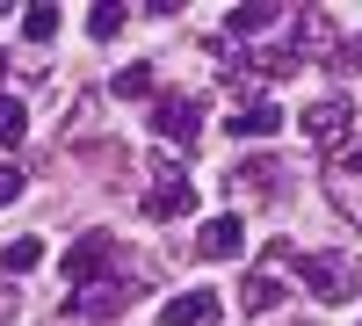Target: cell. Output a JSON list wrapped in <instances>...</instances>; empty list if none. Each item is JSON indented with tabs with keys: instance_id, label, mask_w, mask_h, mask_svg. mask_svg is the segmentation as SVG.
Wrapping results in <instances>:
<instances>
[{
	"instance_id": "1",
	"label": "cell",
	"mask_w": 362,
	"mask_h": 326,
	"mask_svg": "<svg viewBox=\"0 0 362 326\" xmlns=\"http://www.w3.org/2000/svg\"><path fill=\"white\" fill-rule=\"evenodd\" d=\"M283 269H297V283L312 290L319 305H348L355 290H362V269H355V254L348 247H319V254H290Z\"/></svg>"
},
{
	"instance_id": "2",
	"label": "cell",
	"mask_w": 362,
	"mask_h": 326,
	"mask_svg": "<svg viewBox=\"0 0 362 326\" xmlns=\"http://www.w3.org/2000/svg\"><path fill=\"white\" fill-rule=\"evenodd\" d=\"M196 211V182H189V174H181L167 153H153V189H145V218H189Z\"/></svg>"
},
{
	"instance_id": "3",
	"label": "cell",
	"mask_w": 362,
	"mask_h": 326,
	"mask_svg": "<svg viewBox=\"0 0 362 326\" xmlns=\"http://www.w3.org/2000/svg\"><path fill=\"white\" fill-rule=\"evenodd\" d=\"M283 44H290V58H297V66H312V58H334V51H341V22L326 15V8H297Z\"/></svg>"
},
{
	"instance_id": "4",
	"label": "cell",
	"mask_w": 362,
	"mask_h": 326,
	"mask_svg": "<svg viewBox=\"0 0 362 326\" xmlns=\"http://www.w3.org/2000/svg\"><path fill=\"white\" fill-rule=\"evenodd\" d=\"M196 131H203V102H196V95H160V102H153V138H160V145L189 153Z\"/></svg>"
},
{
	"instance_id": "5",
	"label": "cell",
	"mask_w": 362,
	"mask_h": 326,
	"mask_svg": "<svg viewBox=\"0 0 362 326\" xmlns=\"http://www.w3.org/2000/svg\"><path fill=\"white\" fill-rule=\"evenodd\" d=\"M348 131H355V102H348V95H326V102L305 109V138L319 145V153H341Z\"/></svg>"
},
{
	"instance_id": "6",
	"label": "cell",
	"mask_w": 362,
	"mask_h": 326,
	"mask_svg": "<svg viewBox=\"0 0 362 326\" xmlns=\"http://www.w3.org/2000/svg\"><path fill=\"white\" fill-rule=\"evenodd\" d=\"M109 254H116V240H109V232H87V240H73V247H66L58 276H66L73 290H87V283H95V276L109 269Z\"/></svg>"
},
{
	"instance_id": "7",
	"label": "cell",
	"mask_w": 362,
	"mask_h": 326,
	"mask_svg": "<svg viewBox=\"0 0 362 326\" xmlns=\"http://www.w3.org/2000/svg\"><path fill=\"white\" fill-rule=\"evenodd\" d=\"M131 298H138V283H87L80 298L66 305V319H124Z\"/></svg>"
},
{
	"instance_id": "8",
	"label": "cell",
	"mask_w": 362,
	"mask_h": 326,
	"mask_svg": "<svg viewBox=\"0 0 362 326\" xmlns=\"http://www.w3.org/2000/svg\"><path fill=\"white\" fill-rule=\"evenodd\" d=\"M218 312H225V298L196 283V290H181V298L160 305V326H218Z\"/></svg>"
},
{
	"instance_id": "9",
	"label": "cell",
	"mask_w": 362,
	"mask_h": 326,
	"mask_svg": "<svg viewBox=\"0 0 362 326\" xmlns=\"http://www.w3.org/2000/svg\"><path fill=\"white\" fill-rule=\"evenodd\" d=\"M239 247H247V218H239V211H225V218H210V225L196 232V254H203V261H232Z\"/></svg>"
},
{
	"instance_id": "10",
	"label": "cell",
	"mask_w": 362,
	"mask_h": 326,
	"mask_svg": "<svg viewBox=\"0 0 362 326\" xmlns=\"http://www.w3.org/2000/svg\"><path fill=\"white\" fill-rule=\"evenodd\" d=\"M326 182H334V203L348 211V225H362V160L334 153V160H326Z\"/></svg>"
},
{
	"instance_id": "11",
	"label": "cell",
	"mask_w": 362,
	"mask_h": 326,
	"mask_svg": "<svg viewBox=\"0 0 362 326\" xmlns=\"http://www.w3.org/2000/svg\"><path fill=\"white\" fill-rule=\"evenodd\" d=\"M225 29H232V37H268V29H283V8H276V0H247V8L225 15Z\"/></svg>"
},
{
	"instance_id": "12",
	"label": "cell",
	"mask_w": 362,
	"mask_h": 326,
	"mask_svg": "<svg viewBox=\"0 0 362 326\" xmlns=\"http://www.w3.org/2000/svg\"><path fill=\"white\" fill-rule=\"evenodd\" d=\"M283 131V109L276 102H239L232 109V138H276Z\"/></svg>"
},
{
	"instance_id": "13",
	"label": "cell",
	"mask_w": 362,
	"mask_h": 326,
	"mask_svg": "<svg viewBox=\"0 0 362 326\" xmlns=\"http://www.w3.org/2000/svg\"><path fill=\"white\" fill-rule=\"evenodd\" d=\"M276 305H283V283H276V269H254L247 283H239V312H254V319H261V312H276Z\"/></svg>"
},
{
	"instance_id": "14",
	"label": "cell",
	"mask_w": 362,
	"mask_h": 326,
	"mask_svg": "<svg viewBox=\"0 0 362 326\" xmlns=\"http://www.w3.org/2000/svg\"><path fill=\"white\" fill-rule=\"evenodd\" d=\"M29 269H44V240H37V232H22V240H8V247H0V276H29Z\"/></svg>"
},
{
	"instance_id": "15",
	"label": "cell",
	"mask_w": 362,
	"mask_h": 326,
	"mask_svg": "<svg viewBox=\"0 0 362 326\" xmlns=\"http://www.w3.org/2000/svg\"><path fill=\"white\" fill-rule=\"evenodd\" d=\"M232 182L247 189V196H276L283 174H276V160H239V167H232ZM232 182H225V189H232Z\"/></svg>"
},
{
	"instance_id": "16",
	"label": "cell",
	"mask_w": 362,
	"mask_h": 326,
	"mask_svg": "<svg viewBox=\"0 0 362 326\" xmlns=\"http://www.w3.org/2000/svg\"><path fill=\"white\" fill-rule=\"evenodd\" d=\"M116 95H124V102H160V73L153 66H124V73H116Z\"/></svg>"
},
{
	"instance_id": "17",
	"label": "cell",
	"mask_w": 362,
	"mask_h": 326,
	"mask_svg": "<svg viewBox=\"0 0 362 326\" xmlns=\"http://www.w3.org/2000/svg\"><path fill=\"white\" fill-rule=\"evenodd\" d=\"M124 22H131V15L116 8V0H102V8L87 15V37H95V44H109V37H124Z\"/></svg>"
},
{
	"instance_id": "18",
	"label": "cell",
	"mask_w": 362,
	"mask_h": 326,
	"mask_svg": "<svg viewBox=\"0 0 362 326\" xmlns=\"http://www.w3.org/2000/svg\"><path fill=\"white\" fill-rule=\"evenodd\" d=\"M22 131H29V109H22V95H0V145H22Z\"/></svg>"
},
{
	"instance_id": "19",
	"label": "cell",
	"mask_w": 362,
	"mask_h": 326,
	"mask_svg": "<svg viewBox=\"0 0 362 326\" xmlns=\"http://www.w3.org/2000/svg\"><path fill=\"white\" fill-rule=\"evenodd\" d=\"M22 37H29V44H51V37H58V8H29V15H22Z\"/></svg>"
},
{
	"instance_id": "20",
	"label": "cell",
	"mask_w": 362,
	"mask_h": 326,
	"mask_svg": "<svg viewBox=\"0 0 362 326\" xmlns=\"http://www.w3.org/2000/svg\"><path fill=\"white\" fill-rule=\"evenodd\" d=\"M22 189H29V174H22V167H15V160H0V203H15V196H22Z\"/></svg>"
},
{
	"instance_id": "21",
	"label": "cell",
	"mask_w": 362,
	"mask_h": 326,
	"mask_svg": "<svg viewBox=\"0 0 362 326\" xmlns=\"http://www.w3.org/2000/svg\"><path fill=\"white\" fill-rule=\"evenodd\" d=\"M8 319H15V283L0 276V326H8Z\"/></svg>"
},
{
	"instance_id": "22",
	"label": "cell",
	"mask_w": 362,
	"mask_h": 326,
	"mask_svg": "<svg viewBox=\"0 0 362 326\" xmlns=\"http://www.w3.org/2000/svg\"><path fill=\"white\" fill-rule=\"evenodd\" d=\"M8 66H15V58H8V44H0V73H8Z\"/></svg>"
}]
</instances>
